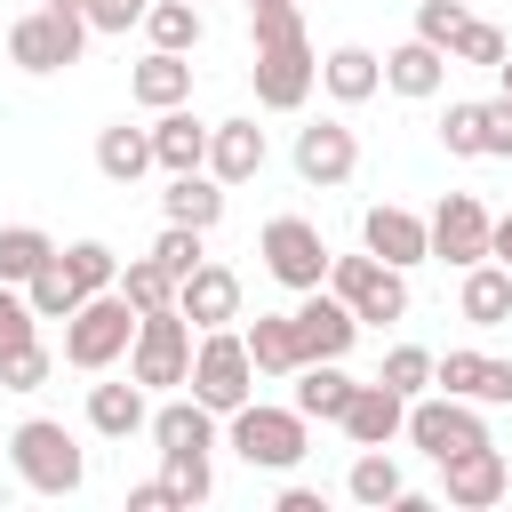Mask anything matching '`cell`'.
Instances as JSON below:
<instances>
[{
	"label": "cell",
	"instance_id": "1",
	"mask_svg": "<svg viewBox=\"0 0 512 512\" xmlns=\"http://www.w3.org/2000/svg\"><path fill=\"white\" fill-rule=\"evenodd\" d=\"M8 464H16V480L32 496H80V480H88V456L56 416H24L8 432Z\"/></svg>",
	"mask_w": 512,
	"mask_h": 512
},
{
	"label": "cell",
	"instance_id": "2",
	"mask_svg": "<svg viewBox=\"0 0 512 512\" xmlns=\"http://www.w3.org/2000/svg\"><path fill=\"white\" fill-rule=\"evenodd\" d=\"M128 336H136V304L120 288H96L64 312V360L80 376H104L112 360H128Z\"/></svg>",
	"mask_w": 512,
	"mask_h": 512
},
{
	"label": "cell",
	"instance_id": "3",
	"mask_svg": "<svg viewBox=\"0 0 512 512\" xmlns=\"http://www.w3.org/2000/svg\"><path fill=\"white\" fill-rule=\"evenodd\" d=\"M184 392L200 400V408H216V416H232L248 392H256V360H248V344H240V328H200V344H192V376H184Z\"/></svg>",
	"mask_w": 512,
	"mask_h": 512
},
{
	"label": "cell",
	"instance_id": "4",
	"mask_svg": "<svg viewBox=\"0 0 512 512\" xmlns=\"http://www.w3.org/2000/svg\"><path fill=\"white\" fill-rule=\"evenodd\" d=\"M224 440L240 464H264V472H296L304 464V416L296 408H264L256 392L224 416Z\"/></svg>",
	"mask_w": 512,
	"mask_h": 512
},
{
	"label": "cell",
	"instance_id": "5",
	"mask_svg": "<svg viewBox=\"0 0 512 512\" xmlns=\"http://www.w3.org/2000/svg\"><path fill=\"white\" fill-rule=\"evenodd\" d=\"M128 376H136L144 392H168V384H184V376H192V320H184L176 304L136 312V336H128Z\"/></svg>",
	"mask_w": 512,
	"mask_h": 512
},
{
	"label": "cell",
	"instance_id": "6",
	"mask_svg": "<svg viewBox=\"0 0 512 512\" xmlns=\"http://www.w3.org/2000/svg\"><path fill=\"white\" fill-rule=\"evenodd\" d=\"M80 48H88V16L80 8H32V16H16L8 24V64L16 72H64V64H80Z\"/></svg>",
	"mask_w": 512,
	"mask_h": 512
},
{
	"label": "cell",
	"instance_id": "7",
	"mask_svg": "<svg viewBox=\"0 0 512 512\" xmlns=\"http://www.w3.org/2000/svg\"><path fill=\"white\" fill-rule=\"evenodd\" d=\"M328 288L352 304L360 328H368V320H376V328H384V320H408V272L384 264V256H368V248H360V256H328Z\"/></svg>",
	"mask_w": 512,
	"mask_h": 512
},
{
	"label": "cell",
	"instance_id": "8",
	"mask_svg": "<svg viewBox=\"0 0 512 512\" xmlns=\"http://www.w3.org/2000/svg\"><path fill=\"white\" fill-rule=\"evenodd\" d=\"M400 440H416L432 464H448V456H464V448H480V440H488V416H480V400H456V392H416V400H408Z\"/></svg>",
	"mask_w": 512,
	"mask_h": 512
},
{
	"label": "cell",
	"instance_id": "9",
	"mask_svg": "<svg viewBox=\"0 0 512 512\" xmlns=\"http://www.w3.org/2000/svg\"><path fill=\"white\" fill-rule=\"evenodd\" d=\"M256 256H264V272H272L280 288H296V296H304V288H320V280H328V256H336V248L320 240V224H312V216H272V224L256 232Z\"/></svg>",
	"mask_w": 512,
	"mask_h": 512
},
{
	"label": "cell",
	"instance_id": "10",
	"mask_svg": "<svg viewBox=\"0 0 512 512\" xmlns=\"http://www.w3.org/2000/svg\"><path fill=\"white\" fill-rule=\"evenodd\" d=\"M256 104L264 112H304V96L320 88V56L312 40H280V48H256Z\"/></svg>",
	"mask_w": 512,
	"mask_h": 512
},
{
	"label": "cell",
	"instance_id": "11",
	"mask_svg": "<svg viewBox=\"0 0 512 512\" xmlns=\"http://www.w3.org/2000/svg\"><path fill=\"white\" fill-rule=\"evenodd\" d=\"M488 224H496V216L480 208V192H448V200L424 216V240H432V256H440V264H456V272H464V264H480V256H488Z\"/></svg>",
	"mask_w": 512,
	"mask_h": 512
},
{
	"label": "cell",
	"instance_id": "12",
	"mask_svg": "<svg viewBox=\"0 0 512 512\" xmlns=\"http://www.w3.org/2000/svg\"><path fill=\"white\" fill-rule=\"evenodd\" d=\"M288 320H296V344H304V360H344V352L360 344V320H352V304H344L328 280H320V288H304Z\"/></svg>",
	"mask_w": 512,
	"mask_h": 512
},
{
	"label": "cell",
	"instance_id": "13",
	"mask_svg": "<svg viewBox=\"0 0 512 512\" xmlns=\"http://www.w3.org/2000/svg\"><path fill=\"white\" fill-rule=\"evenodd\" d=\"M504 488H512V464H504L496 440H480V448H464V456L440 464V496L456 512H488V504H504Z\"/></svg>",
	"mask_w": 512,
	"mask_h": 512
},
{
	"label": "cell",
	"instance_id": "14",
	"mask_svg": "<svg viewBox=\"0 0 512 512\" xmlns=\"http://www.w3.org/2000/svg\"><path fill=\"white\" fill-rule=\"evenodd\" d=\"M432 392L480 400V408H512V360L496 352H432Z\"/></svg>",
	"mask_w": 512,
	"mask_h": 512
},
{
	"label": "cell",
	"instance_id": "15",
	"mask_svg": "<svg viewBox=\"0 0 512 512\" xmlns=\"http://www.w3.org/2000/svg\"><path fill=\"white\" fill-rule=\"evenodd\" d=\"M352 168H360V136L344 128V120H312V128H296V176L304 184H352Z\"/></svg>",
	"mask_w": 512,
	"mask_h": 512
},
{
	"label": "cell",
	"instance_id": "16",
	"mask_svg": "<svg viewBox=\"0 0 512 512\" xmlns=\"http://www.w3.org/2000/svg\"><path fill=\"white\" fill-rule=\"evenodd\" d=\"M176 312H184L192 328H232V320H240V272L200 256V264L176 280Z\"/></svg>",
	"mask_w": 512,
	"mask_h": 512
},
{
	"label": "cell",
	"instance_id": "17",
	"mask_svg": "<svg viewBox=\"0 0 512 512\" xmlns=\"http://www.w3.org/2000/svg\"><path fill=\"white\" fill-rule=\"evenodd\" d=\"M360 248H368V256H384V264H400V272L432 256L424 216H416V208H392V200H376V208L360 216Z\"/></svg>",
	"mask_w": 512,
	"mask_h": 512
},
{
	"label": "cell",
	"instance_id": "18",
	"mask_svg": "<svg viewBox=\"0 0 512 512\" xmlns=\"http://www.w3.org/2000/svg\"><path fill=\"white\" fill-rule=\"evenodd\" d=\"M344 440L352 448H392L400 440V424H408V400L392 392V384H352V400H344Z\"/></svg>",
	"mask_w": 512,
	"mask_h": 512
},
{
	"label": "cell",
	"instance_id": "19",
	"mask_svg": "<svg viewBox=\"0 0 512 512\" xmlns=\"http://www.w3.org/2000/svg\"><path fill=\"white\" fill-rule=\"evenodd\" d=\"M208 176L232 192L248 176H264V128L256 120H208Z\"/></svg>",
	"mask_w": 512,
	"mask_h": 512
},
{
	"label": "cell",
	"instance_id": "20",
	"mask_svg": "<svg viewBox=\"0 0 512 512\" xmlns=\"http://www.w3.org/2000/svg\"><path fill=\"white\" fill-rule=\"evenodd\" d=\"M144 432H152V448H160V456H176V448L208 456V448H216V408H200V400L184 392V400H160V408L144 416Z\"/></svg>",
	"mask_w": 512,
	"mask_h": 512
},
{
	"label": "cell",
	"instance_id": "21",
	"mask_svg": "<svg viewBox=\"0 0 512 512\" xmlns=\"http://www.w3.org/2000/svg\"><path fill=\"white\" fill-rule=\"evenodd\" d=\"M320 88H328L336 104H368V96L384 88V56H376V48H360V40H344V48H328V56H320Z\"/></svg>",
	"mask_w": 512,
	"mask_h": 512
},
{
	"label": "cell",
	"instance_id": "22",
	"mask_svg": "<svg viewBox=\"0 0 512 512\" xmlns=\"http://www.w3.org/2000/svg\"><path fill=\"white\" fill-rule=\"evenodd\" d=\"M440 80H448V48H432V40H400V48L384 56V88L408 96V104L440 96Z\"/></svg>",
	"mask_w": 512,
	"mask_h": 512
},
{
	"label": "cell",
	"instance_id": "23",
	"mask_svg": "<svg viewBox=\"0 0 512 512\" xmlns=\"http://www.w3.org/2000/svg\"><path fill=\"white\" fill-rule=\"evenodd\" d=\"M128 96L144 104V112H168V104H192V56H176V48H152L136 72H128Z\"/></svg>",
	"mask_w": 512,
	"mask_h": 512
},
{
	"label": "cell",
	"instance_id": "24",
	"mask_svg": "<svg viewBox=\"0 0 512 512\" xmlns=\"http://www.w3.org/2000/svg\"><path fill=\"white\" fill-rule=\"evenodd\" d=\"M152 168H168V176L208 168V120H192L184 104H168V112L152 120Z\"/></svg>",
	"mask_w": 512,
	"mask_h": 512
},
{
	"label": "cell",
	"instance_id": "25",
	"mask_svg": "<svg viewBox=\"0 0 512 512\" xmlns=\"http://www.w3.org/2000/svg\"><path fill=\"white\" fill-rule=\"evenodd\" d=\"M160 216H168V224H192V232H216V224H224V184H216L208 168H184V176H168Z\"/></svg>",
	"mask_w": 512,
	"mask_h": 512
},
{
	"label": "cell",
	"instance_id": "26",
	"mask_svg": "<svg viewBox=\"0 0 512 512\" xmlns=\"http://www.w3.org/2000/svg\"><path fill=\"white\" fill-rule=\"evenodd\" d=\"M456 312H464L472 328H504V320H512V272H504L496 256H480V264H464V288H456Z\"/></svg>",
	"mask_w": 512,
	"mask_h": 512
},
{
	"label": "cell",
	"instance_id": "27",
	"mask_svg": "<svg viewBox=\"0 0 512 512\" xmlns=\"http://www.w3.org/2000/svg\"><path fill=\"white\" fill-rule=\"evenodd\" d=\"M240 344H248L256 376H296V368H304V344H296V320H288V312H256V320L240 328Z\"/></svg>",
	"mask_w": 512,
	"mask_h": 512
},
{
	"label": "cell",
	"instance_id": "28",
	"mask_svg": "<svg viewBox=\"0 0 512 512\" xmlns=\"http://www.w3.org/2000/svg\"><path fill=\"white\" fill-rule=\"evenodd\" d=\"M144 416H152V400H144L136 376H128V384H88V432H104V440H136Z\"/></svg>",
	"mask_w": 512,
	"mask_h": 512
},
{
	"label": "cell",
	"instance_id": "29",
	"mask_svg": "<svg viewBox=\"0 0 512 512\" xmlns=\"http://www.w3.org/2000/svg\"><path fill=\"white\" fill-rule=\"evenodd\" d=\"M344 400H352L344 360H304V368H296V416H304V424H336Z\"/></svg>",
	"mask_w": 512,
	"mask_h": 512
},
{
	"label": "cell",
	"instance_id": "30",
	"mask_svg": "<svg viewBox=\"0 0 512 512\" xmlns=\"http://www.w3.org/2000/svg\"><path fill=\"white\" fill-rule=\"evenodd\" d=\"M96 168H104L112 184H136V176L152 168V128H128V120L96 128Z\"/></svg>",
	"mask_w": 512,
	"mask_h": 512
},
{
	"label": "cell",
	"instance_id": "31",
	"mask_svg": "<svg viewBox=\"0 0 512 512\" xmlns=\"http://www.w3.org/2000/svg\"><path fill=\"white\" fill-rule=\"evenodd\" d=\"M400 488H408V480H400V464H392L384 448H360V456H352V472H344V496H352V504H368V512L400 504Z\"/></svg>",
	"mask_w": 512,
	"mask_h": 512
},
{
	"label": "cell",
	"instance_id": "32",
	"mask_svg": "<svg viewBox=\"0 0 512 512\" xmlns=\"http://www.w3.org/2000/svg\"><path fill=\"white\" fill-rule=\"evenodd\" d=\"M200 32H208V24H200V0H152V8H144V40H152V48L192 56Z\"/></svg>",
	"mask_w": 512,
	"mask_h": 512
},
{
	"label": "cell",
	"instance_id": "33",
	"mask_svg": "<svg viewBox=\"0 0 512 512\" xmlns=\"http://www.w3.org/2000/svg\"><path fill=\"white\" fill-rule=\"evenodd\" d=\"M48 256H56V240H48L40 224H0V280H8V288H24Z\"/></svg>",
	"mask_w": 512,
	"mask_h": 512
},
{
	"label": "cell",
	"instance_id": "34",
	"mask_svg": "<svg viewBox=\"0 0 512 512\" xmlns=\"http://www.w3.org/2000/svg\"><path fill=\"white\" fill-rule=\"evenodd\" d=\"M56 264L72 272V288H80V296H96V288H120V256H112L104 240H72V248H56Z\"/></svg>",
	"mask_w": 512,
	"mask_h": 512
},
{
	"label": "cell",
	"instance_id": "35",
	"mask_svg": "<svg viewBox=\"0 0 512 512\" xmlns=\"http://www.w3.org/2000/svg\"><path fill=\"white\" fill-rule=\"evenodd\" d=\"M120 296H128L136 312H160V304H176V272H168L160 256H128V264H120Z\"/></svg>",
	"mask_w": 512,
	"mask_h": 512
},
{
	"label": "cell",
	"instance_id": "36",
	"mask_svg": "<svg viewBox=\"0 0 512 512\" xmlns=\"http://www.w3.org/2000/svg\"><path fill=\"white\" fill-rule=\"evenodd\" d=\"M48 376H56V352H48L40 336H24V344L0 352V392H40Z\"/></svg>",
	"mask_w": 512,
	"mask_h": 512
},
{
	"label": "cell",
	"instance_id": "37",
	"mask_svg": "<svg viewBox=\"0 0 512 512\" xmlns=\"http://www.w3.org/2000/svg\"><path fill=\"white\" fill-rule=\"evenodd\" d=\"M376 384H392L400 400L432 392V352H424V344H392V352H384V368H376Z\"/></svg>",
	"mask_w": 512,
	"mask_h": 512
},
{
	"label": "cell",
	"instance_id": "38",
	"mask_svg": "<svg viewBox=\"0 0 512 512\" xmlns=\"http://www.w3.org/2000/svg\"><path fill=\"white\" fill-rule=\"evenodd\" d=\"M160 480H168L176 504H208V496H216V472H208V456H192V448L160 456Z\"/></svg>",
	"mask_w": 512,
	"mask_h": 512
},
{
	"label": "cell",
	"instance_id": "39",
	"mask_svg": "<svg viewBox=\"0 0 512 512\" xmlns=\"http://www.w3.org/2000/svg\"><path fill=\"white\" fill-rule=\"evenodd\" d=\"M248 40H256V48L304 40V0H256V8H248Z\"/></svg>",
	"mask_w": 512,
	"mask_h": 512
},
{
	"label": "cell",
	"instance_id": "40",
	"mask_svg": "<svg viewBox=\"0 0 512 512\" xmlns=\"http://www.w3.org/2000/svg\"><path fill=\"white\" fill-rule=\"evenodd\" d=\"M504 48H512V40H504L496 24L464 16V24H456V40H448V64H488V72H496V64H504Z\"/></svg>",
	"mask_w": 512,
	"mask_h": 512
},
{
	"label": "cell",
	"instance_id": "41",
	"mask_svg": "<svg viewBox=\"0 0 512 512\" xmlns=\"http://www.w3.org/2000/svg\"><path fill=\"white\" fill-rule=\"evenodd\" d=\"M24 296H32V312H40V320H64V312L80 304V288H72V272H64L56 256H48V264L24 280Z\"/></svg>",
	"mask_w": 512,
	"mask_h": 512
},
{
	"label": "cell",
	"instance_id": "42",
	"mask_svg": "<svg viewBox=\"0 0 512 512\" xmlns=\"http://www.w3.org/2000/svg\"><path fill=\"white\" fill-rule=\"evenodd\" d=\"M200 240H208V232H192V224H160V240H152V248H144V256H160V264H168V272H176V280H184V272H192V264H200V256H208V248H200Z\"/></svg>",
	"mask_w": 512,
	"mask_h": 512
},
{
	"label": "cell",
	"instance_id": "43",
	"mask_svg": "<svg viewBox=\"0 0 512 512\" xmlns=\"http://www.w3.org/2000/svg\"><path fill=\"white\" fill-rule=\"evenodd\" d=\"M480 160H512V96L480 104Z\"/></svg>",
	"mask_w": 512,
	"mask_h": 512
},
{
	"label": "cell",
	"instance_id": "44",
	"mask_svg": "<svg viewBox=\"0 0 512 512\" xmlns=\"http://www.w3.org/2000/svg\"><path fill=\"white\" fill-rule=\"evenodd\" d=\"M24 336H40V312H32V296H24V288H8V280H0V352H8V344H24Z\"/></svg>",
	"mask_w": 512,
	"mask_h": 512
},
{
	"label": "cell",
	"instance_id": "45",
	"mask_svg": "<svg viewBox=\"0 0 512 512\" xmlns=\"http://www.w3.org/2000/svg\"><path fill=\"white\" fill-rule=\"evenodd\" d=\"M440 144H448L456 160H480V104H448V120H440Z\"/></svg>",
	"mask_w": 512,
	"mask_h": 512
},
{
	"label": "cell",
	"instance_id": "46",
	"mask_svg": "<svg viewBox=\"0 0 512 512\" xmlns=\"http://www.w3.org/2000/svg\"><path fill=\"white\" fill-rule=\"evenodd\" d=\"M464 16H472L464 0H424V8H416V40H432V48H448Z\"/></svg>",
	"mask_w": 512,
	"mask_h": 512
},
{
	"label": "cell",
	"instance_id": "47",
	"mask_svg": "<svg viewBox=\"0 0 512 512\" xmlns=\"http://www.w3.org/2000/svg\"><path fill=\"white\" fill-rule=\"evenodd\" d=\"M80 16H88V32H128V24H144V8H136V0H88Z\"/></svg>",
	"mask_w": 512,
	"mask_h": 512
},
{
	"label": "cell",
	"instance_id": "48",
	"mask_svg": "<svg viewBox=\"0 0 512 512\" xmlns=\"http://www.w3.org/2000/svg\"><path fill=\"white\" fill-rule=\"evenodd\" d=\"M168 504H176L168 480H136V488H128V512H168Z\"/></svg>",
	"mask_w": 512,
	"mask_h": 512
},
{
	"label": "cell",
	"instance_id": "49",
	"mask_svg": "<svg viewBox=\"0 0 512 512\" xmlns=\"http://www.w3.org/2000/svg\"><path fill=\"white\" fill-rule=\"evenodd\" d=\"M272 512H320V488H296V480H288V488L272 496Z\"/></svg>",
	"mask_w": 512,
	"mask_h": 512
},
{
	"label": "cell",
	"instance_id": "50",
	"mask_svg": "<svg viewBox=\"0 0 512 512\" xmlns=\"http://www.w3.org/2000/svg\"><path fill=\"white\" fill-rule=\"evenodd\" d=\"M488 256L512 272V216H496V224H488Z\"/></svg>",
	"mask_w": 512,
	"mask_h": 512
},
{
	"label": "cell",
	"instance_id": "51",
	"mask_svg": "<svg viewBox=\"0 0 512 512\" xmlns=\"http://www.w3.org/2000/svg\"><path fill=\"white\" fill-rule=\"evenodd\" d=\"M496 80H504V96H512V48H504V64H496Z\"/></svg>",
	"mask_w": 512,
	"mask_h": 512
},
{
	"label": "cell",
	"instance_id": "52",
	"mask_svg": "<svg viewBox=\"0 0 512 512\" xmlns=\"http://www.w3.org/2000/svg\"><path fill=\"white\" fill-rule=\"evenodd\" d=\"M48 8H88V0H48Z\"/></svg>",
	"mask_w": 512,
	"mask_h": 512
},
{
	"label": "cell",
	"instance_id": "53",
	"mask_svg": "<svg viewBox=\"0 0 512 512\" xmlns=\"http://www.w3.org/2000/svg\"><path fill=\"white\" fill-rule=\"evenodd\" d=\"M136 8H152V0H136Z\"/></svg>",
	"mask_w": 512,
	"mask_h": 512
},
{
	"label": "cell",
	"instance_id": "54",
	"mask_svg": "<svg viewBox=\"0 0 512 512\" xmlns=\"http://www.w3.org/2000/svg\"><path fill=\"white\" fill-rule=\"evenodd\" d=\"M248 8H256V0H248Z\"/></svg>",
	"mask_w": 512,
	"mask_h": 512
}]
</instances>
